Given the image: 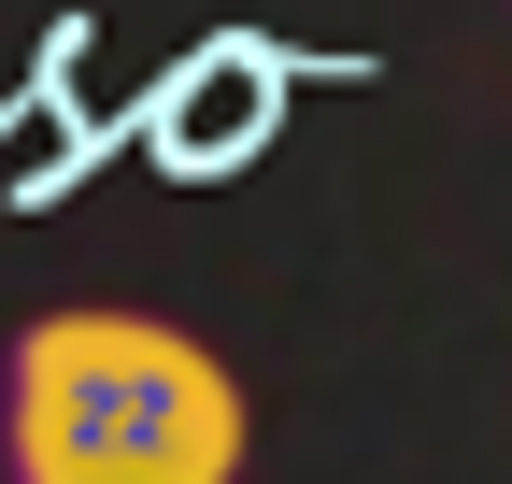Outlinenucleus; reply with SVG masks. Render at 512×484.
<instances>
[{
  "label": "nucleus",
  "mask_w": 512,
  "mask_h": 484,
  "mask_svg": "<svg viewBox=\"0 0 512 484\" xmlns=\"http://www.w3.org/2000/svg\"><path fill=\"white\" fill-rule=\"evenodd\" d=\"M242 371L171 314H43L15 342V484H242Z\"/></svg>",
  "instance_id": "1"
}]
</instances>
